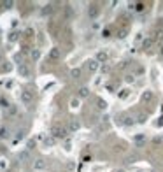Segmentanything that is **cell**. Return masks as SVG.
Returning a JSON list of instances; mask_svg holds the SVG:
<instances>
[{
  "instance_id": "6da1fadb",
  "label": "cell",
  "mask_w": 163,
  "mask_h": 172,
  "mask_svg": "<svg viewBox=\"0 0 163 172\" xmlns=\"http://www.w3.org/2000/svg\"><path fill=\"white\" fill-rule=\"evenodd\" d=\"M51 137H54V139H65L67 135H69V128H65V127H61V125H53L51 127Z\"/></svg>"
},
{
  "instance_id": "8fae6325",
  "label": "cell",
  "mask_w": 163,
  "mask_h": 172,
  "mask_svg": "<svg viewBox=\"0 0 163 172\" xmlns=\"http://www.w3.org/2000/svg\"><path fill=\"white\" fill-rule=\"evenodd\" d=\"M54 142H56V139L51 137V135H48V137L44 139V146H46V148H53V146H54Z\"/></svg>"
},
{
  "instance_id": "1f68e13d",
  "label": "cell",
  "mask_w": 163,
  "mask_h": 172,
  "mask_svg": "<svg viewBox=\"0 0 163 172\" xmlns=\"http://www.w3.org/2000/svg\"><path fill=\"white\" fill-rule=\"evenodd\" d=\"M151 172H156V170H151Z\"/></svg>"
},
{
  "instance_id": "5b68a950",
  "label": "cell",
  "mask_w": 163,
  "mask_h": 172,
  "mask_svg": "<svg viewBox=\"0 0 163 172\" xmlns=\"http://www.w3.org/2000/svg\"><path fill=\"white\" fill-rule=\"evenodd\" d=\"M18 72H20V76H23V77H30V69L25 63H21L20 67H18Z\"/></svg>"
},
{
  "instance_id": "7402d4cb",
  "label": "cell",
  "mask_w": 163,
  "mask_h": 172,
  "mask_svg": "<svg viewBox=\"0 0 163 172\" xmlns=\"http://www.w3.org/2000/svg\"><path fill=\"white\" fill-rule=\"evenodd\" d=\"M9 133H7V128H0V139H4V137H7Z\"/></svg>"
},
{
  "instance_id": "3957f363",
  "label": "cell",
  "mask_w": 163,
  "mask_h": 172,
  "mask_svg": "<svg viewBox=\"0 0 163 172\" xmlns=\"http://www.w3.org/2000/svg\"><path fill=\"white\" fill-rule=\"evenodd\" d=\"M46 167H48V162H46L44 158H37V160L33 162V169H35V170H44Z\"/></svg>"
},
{
  "instance_id": "44dd1931",
  "label": "cell",
  "mask_w": 163,
  "mask_h": 172,
  "mask_svg": "<svg viewBox=\"0 0 163 172\" xmlns=\"http://www.w3.org/2000/svg\"><path fill=\"white\" fill-rule=\"evenodd\" d=\"M0 107H5V109H7V107H9V102L5 100V99H0Z\"/></svg>"
},
{
  "instance_id": "7a4b0ae2",
  "label": "cell",
  "mask_w": 163,
  "mask_h": 172,
  "mask_svg": "<svg viewBox=\"0 0 163 172\" xmlns=\"http://www.w3.org/2000/svg\"><path fill=\"white\" fill-rule=\"evenodd\" d=\"M20 99H21V102H23L25 105H28V104L33 102V93H32L30 90H23L21 91V95H20Z\"/></svg>"
},
{
  "instance_id": "9c48e42d",
  "label": "cell",
  "mask_w": 163,
  "mask_h": 172,
  "mask_svg": "<svg viewBox=\"0 0 163 172\" xmlns=\"http://www.w3.org/2000/svg\"><path fill=\"white\" fill-rule=\"evenodd\" d=\"M107 58H109L107 51H98V53H97V58H95V60L100 63V61H107Z\"/></svg>"
},
{
  "instance_id": "5bb4252c",
  "label": "cell",
  "mask_w": 163,
  "mask_h": 172,
  "mask_svg": "<svg viewBox=\"0 0 163 172\" xmlns=\"http://www.w3.org/2000/svg\"><path fill=\"white\" fill-rule=\"evenodd\" d=\"M18 39H20V33H18V32H12V33H9V41L11 42H16Z\"/></svg>"
},
{
  "instance_id": "f1b7e54d",
  "label": "cell",
  "mask_w": 163,
  "mask_h": 172,
  "mask_svg": "<svg viewBox=\"0 0 163 172\" xmlns=\"http://www.w3.org/2000/svg\"><path fill=\"white\" fill-rule=\"evenodd\" d=\"M25 137V130H18V139H23Z\"/></svg>"
},
{
  "instance_id": "d6986e66",
  "label": "cell",
  "mask_w": 163,
  "mask_h": 172,
  "mask_svg": "<svg viewBox=\"0 0 163 172\" xmlns=\"http://www.w3.org/2000/svg\"><path fill=\"white\" fill-rule=\"evenodd\" d=\"M149 99H153V93H151V91H146L142 95V100L146 102V100H149Z\"/></svg>"
},
{
  "instance_id": "4dcf8cb0",
  "label": "cell",
  "mask_w": 163,
  "mask_h": 172,
  "mask_svg": "<svg viewBox=\"0 0 163 172\" xmlns=\"http://www.w3.org/2000/svg\"><path fill=\"white\" fill-rule=\"evenodd\" d=\"M0 61H2V55H0Z\"/></svg>"
},
{
  "instance_id": "cb8c5ba5",
  "label": "cell",
  "mask_w": 163,
  "mask_h": 172,
  "mask_svg": "<svg viewBox=\"0 0 163 172\" xmlns=\"http://www.w3.org/2000/svg\"><path fill=\"white\" fill-rule=\"evenodd\" d=\"M49 12H53V7H51V5H48L46 9H42V14H49Z\"/></svg>"
},
{
  "instance_id": "2e32d148",
  "label": "cell",
  "mask_w": 163,
  "mask_h": 172,
  "mask_svg": "<svg viewBox=\"0 0 163 172\" xmlns=\"http://www.w3.org/2000/svg\"><path fill=\"white\" fill-rule=\"evenodd\" d=\"M151 46H153V41H151V39L144 41V49H146V51H149V49H151Z\"/></svg>"
},
{
  "instance_id": "ffe728a7",
  "label": "cell",
  "mask_w": 163,
  "mask_h": 172,
  "mask_svg": "<svg viewBox=\"0 0 163 172\" xmlns=\"http://www.w3.org/2000/svg\"><path fill=\"white\" fill-rule=\"evenodd\" d=\"M28 156H30V155H28V149L20 153V158H21V160H28Z\"/></svg>"
},
{
  "instance_id": "603a6c76",
  "label": "cell",
  "mask_w": 163,
  "mask_h": 172,
  "mask_svg": "<svg viewBox=\"0 0 163 172\" xmlns=\"http://www.w3.org/2000/svg\"><path fill=\"white\" fill-rule=\"evenodd\" d=\"M4 5H5L7 9H11V7L14 5V2H12V0H5V2H4Z\"/></svg>"
},
{
  "instance_id": "52a82bcc",
  "label": "cell",
  "mask_w": 163,
  "mask_h": 172,
  "mask_svg": "<svg viewBox=\"0 0 163 172\" xmlns=\"http://www.w3.org/2000/svg\"><path fill=\"white\" fill-rule=\"evenodd\" d=\"M60 58H61V51L58 48H53L49 51V60H60Z\"/></svg>"
},
{
  "instance_id": "d6a6232c",
  "label": "cell",
  "mask_w": 163,
  "mask_h": 172,
  "mask_svg": "<svg viewBox=\"0 0 163 172\" xmlns=\"http://www.w3.org/2000/svg\"><path fill=\"white\" fill-rule=\"evenodd\" d=\"M118 172H123V170H118Z\"/></svg>"
},
{
  "instance_id": "9a60e30c",
  "label": "cell",
  "mask_w": 163,
  "mask_h": 172,
  "mask_svg": "<svg viewBox=\"0 0 163 172\" xmlns=\"http://www.w3.org/2000/svg\"><path fill=\"white\" fill-rule=\"evenodd\" d=\"M123 123H125L126 127H132V125H133L135 121H133V118H132V116H126V118H125V121H123Z\"/></svg>"
},
{
  "instance_id": "277c9868",
  "label": "cell",
  "mask_w": 163,
  "mask_h": 172,
  "mask_svg": "<svg viewBox=\"0 0 163 172\" xmlns=\"http://www.w3.org/2000/svg\"><path fill=\"white\" fill-rule=\"evenodd\" d=\"M79 128H81V123H79V120L72 118L70 121H69V132H77Z\"/></svg>"
},
{
  "instance_id": "8992f818",
  "label": "cell",
  "mask_w": 163,
  "mask_h": 172,
  "mask_svg": "<svg viewBox=\"0 0 163 172\" xmlns=\"http://www.w3.org/2000/svg\"><path fill=\"white\" fill-rule=\"evenodd\" d=\"M98 65H100V63H98L97 60H88L86 61V69H88L90 72H95L97 69H98Z\"/></svg>"
},
{
  "instance_id": "f546056e",
  "label": "cell",
  "mask_w": 163,
  "mask_h": 172,
  "mask_svg": "<svg viewBox=\"0 0 163 172\" xmlns=\"http://www.w3.org/2000/svg\"><path fill=\"white\" fill-rule=\"evenodd\" d=\"M102 35H103V37H111V32H109V30H103Z\"/></svg>"
},
{
  "instance_id": "83f0119b",
  "label": "cell",
  "mask_w": 163,
  "mask_h": 172,
  "mask_svg": "<svg viewBox=\"0 0 163 172\" xmlns=\"http://www.w3.org/2000/svg\"><path fill=\"white\" fill-rule=\"evenodd\" d=\"M139 123H144L146 121V114H139V120H137Z\"/></svg>"
},
{
  "instance_id": "4fadbf2b",
  "label": "cell",
  "mask_w": 163,
  "mask_h": 172,
  "mask_svg": "<svg viewBox=\"0 0 163 172\" xmlns=\"http://www.w3.org/2000/svg\"><path fill=\"white\" fill-rule=\"evenodd\" d=\"M30 56H32V60H33V61H37L39 58H41V51H39V49H32Z\"/></svg>"
},
{
  "instance_id": "d4e9b609",
  "label": "cell",
  "mask_w": 163,
  "mask_h": 172,
  "mask_svg": "<svg viewBox=\"0 0 163 172\" xmlns=\"http://www.w3.org/2000/svg\"><path fill=\"white\" fill-rule=\"evenodd\" d=\"M98 107H100V109H105V107H107V104L100 99V100H98Z\"/></svg>"
},
{
  "instance_id": "ba28073f",
  "label": "cell",
  "mask_w": 163,
  "mask_h": 172,
  "mask_svg": "<svg viewBox=\"0 0 163 172\" xmlns=\"http://www.w3.org/2000/svg\"><path fill=\"white\" fill-rule=\"evenodd\" d=\"M77 91H79L77 95H79L81 99H88V97H90V88H88V86H81Z\"/></svg>"
},
{
  "instance_id": "ac0fdd59",
  "label": "cell",
  "mask_w": 163,
  "mask_h": 172,
  "mask_svg": "<svg viewBox=\"0 0 163 172\" xmlns=\"http://www.w3.org/2000/svg\"><path fill=\"white\" fill-rule=\"evenodd\" d=\"M33 148H35V141H33V139H30V141L26 142V149H28V151H32Z\"/></svg>"
},
{
  "instance_id": "484cf974",
  "label": "cell",
  "mask_w": 163,
  "mask_h": 172,
  "mask_svg": "<svg viewBox=\"0 0 163 172\" xmlns=\"http://www.w3.org/2000/svg\"><path fill=\"white\" fill-rule=\"evenodd\" d=\"M133 162H137V156H128V160H126V163H133Z\"/></svg>"
},
{
  "instance_id": "e0dca14e",
  "label": "cell",
  "mask_w": 163,
  "mask_h": 172,
  "mask_svg": "<svg viewBox=\"0 0 163 172\" xmlns=\"http://www.w3.org/2000/svg\"><path fill=\"white\" fill-rule=\"evenodd\" d=\"M128 95H130V90H128V88H126V90H121V91H119V99H126Z\"/></svg>"
},
{
  "instance_id": "30bf717a",
  "label": "cell",
  "mask_w": 163,
  "mask_h": 172,
  "mask_svg": "<svg viewBox=\"0 0 163 172\" xmlns=\"http://www.w3.org/2000/svg\"><path fill=\"white\" fill-rule=\"evenodd\" d=\"M88 16H90V18H97V16H98V7H97V5H90V7H88Z\"/></svg>"
},
{
  "instance_id": "7c38bea8",
  "label": "cell",
  "mask_w": 163,
  "mask_h": 172,
  "mask_svg": "<svg viewBox=\"0 0 163 172\" xmlns=\"http://www.w3.org/2000/svg\"><path fill=\"white\" fill-rule=\"evenodd\" d=\"M70 77H72V79H79V77H81V69H79V67L72 69V70H70Z\"/></svg>"
},
{
  "instance_id": "4316f807",
  "label": "cell",
  "mask_w": 163,
  "mask_h": 172,
  "mask_svg": "<svg viewBox=\"0 0 163 172\" xmlns=\"http://www.w3.org/2000/svg\"><path fill=\"white\" fill-rule=\"evenodd\" d=\"M70 105H72V107H77V105H79V100H77V99H72Z\"/></svg>"
}]
</instances>
